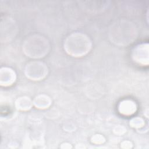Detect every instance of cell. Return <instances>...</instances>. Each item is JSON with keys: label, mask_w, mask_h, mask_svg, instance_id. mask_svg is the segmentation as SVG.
<instances>
[{"label": "cell", "mask_w": 149, "mask_h": 149, "mask_svg": "<svg viewBox=\"0 0 149 149\" xmlns=\"http://www.w3.org/2000/svg\"><path fill=\"white\" fill-rule=\"evenodd\" d=\"M130 124L132 125V126L134 127H139L142 126L144 125L143 120L141 118H136L133 119L131 122H130Z\"/></svg>", "instance_id": "cell-3"}, {"label": "cell", "mask_w": 149, "mask_h": 149, "mask_svg": "<svg viewBox=\"0 0 149 149\" xmlns=\"http://www.w3.org/2000/svg\"><path fill=\"white\" fill-rule=\"evenodd\" d=\"M119 111L124 115H130L136 111V104L130 100H124L119 104Z\"/></svg>", "instance_id": "cell-2"}, {"label": "cell", "mask_w": 149, "mask_h": 149, "mask_svg": "<svg viewBox=\"0 0 149 149\" xmlns=\"http://www.w3.org/2000/svg\"><path fill=\"white\" fill-rule=\"evenodd\" d=\"M148 44H141L134 48L133 51L134 60L141 65L148 64Z\"/></svg>", "instance_id": "cell-1"}]
</instances>
